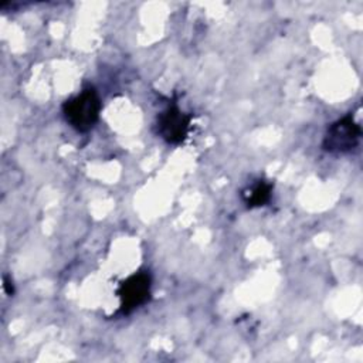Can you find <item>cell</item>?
Listing matches in <instances>:
<instances>
[{"label":"cell","instance_id":"obj_2","mask_svg":"<svg viewBox=\"0 0 363 363\" xmlns=\"http://www.w3.org/2000/svg\"><path fill=\"white\" fill-rule=\"evenodd\" d=\"M360 136L362 128L349 113L328 126L322 147L329 153H349L359 145Z\"/></svg>","mask_w":363,"mask_h":363},{"label":"cell","instance_id":"obj_4","mask_svg":"<svg viewBox=\"0 0 363 363\" xmlns=\"http://www.w3.org/2000/svg\"><path fill=\"white\" fill-rule=\"evenodd\" d=\"M191 118V113L183 112L176 102L169 104L157 115V135L170 145H180L189 135Z\"/></svg>","mask_w":363,"mask_h":363},{"label":"cell","instance_id":"obj_1","mask_svg":"<svg viewBox=\"0 0 363 363\" xmlns=\"http://www.w3.org/2000/svg\"><path fill=\"white\" fill-rule=\"evenodd\" d=\"M101 109V98L94 88H85L62 104L67 122L78 132L91 130L99 119Z\"/></svg>","mask_w":363,"mask_h":363},{"label":"cell","instance_id":"obj_5","mask_svg":"<svg viewBox=\"0 0 363 363\" xmlns=\"http://www.w3.org/2000/svg\"><path fill=\"white\" fill-rule=\"evenodd\" d=\"M272 190H274V183L264 179H258L251 186L245 187L241 191V199L247 208L262 207L271 200Z\"/></svg>","mask_w":363,"mask_h":363},{"label":"cell","instance_id":"obj_3","mask_svg":"<svg viewBox=\"0 0 363 363\" xmlns=\"http://www.w3.org/2000/svg\"><path fill=\"white\" fill-rule=\"evenodd\" d=\"M152 277L149 271H138L119 282L116 295L119 298V313L129 315L150 298Z\"/></svg>","mask_w":363,"mask_h":363},{"label":"cell","instance_id":"obj_6","mask_svg":"<svg viewBox=\"0 0 363 363\" xmlns=\"http://www.w3.org/2000/svg\"><path fill=\"white\" fill-rule=\"evenodd\" d=\"M3 288H4V292L7 294V295H13V292H14V286H13V282H11V279H9V277H3Z\"/></svg>","mask_w":363,"mask_h":363}]
</instances>
